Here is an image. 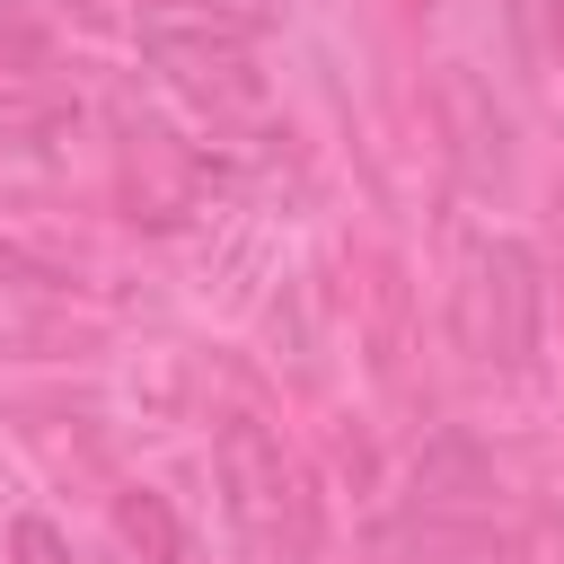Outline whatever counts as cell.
<instances>
[{
	"label": "cell",
	"mask_w": 564,
	"mask_h": 564,
	"mask_svg": "<svg viewBox=\"0 0 564 564\" xmlns=\"http://www.w3.org/2000/svg\"><path fill=\"white\" fill-rule=\"evenodd\" d=\"M212 467H220V502H229V529H238L247 564H317V529H326L317 520V476L282 432L238 414V423H220Z\"/></svg>",
	"instance_id": "1"
},
{
	"label": "cell",
	"mask_w": 564,
	"mask_h": 564,
	"mask_svg": "<svg viewBox=\"0 0 564 564\" xmlns=\"http://www.w3.org/2000/svg\"><path fill=\"white\" fill-rule=\"evenodd\" d=\"M458 344L485 370H520L538 352V264L520 238H476L458 264Z\"/></svg>",
	"instance_id": "2"
},
{
	"label": "cell",
	"mask_w": 564,
	"mask_h": 564,
	"mask_svg": "<svg viewBox=\"0 0 564 564\" xmlns=\"http://www.w3.org/2000/svg\"><path fill=\"white\" fill-rule=\"evenodd\" d=\"M150 53L194 106H212V115L256 106V62H247V35L229 18H150Z\"/></svg>",
	"instance_id": "3"
},
{
	"label": "cell",
	"mask_w": 564,
	"mask_h": 564,
	"mask_svg": "<svg viewBox=\"0 0 564 564\" xmlns=\"http://www.w3.org/2000/svg\"><path fill=\"white\" fill-rule=\"evenodd\" d=\"M115 538H123L141 564H176V555H185V529H176V511H167L159 494H141V485H132V494H115Z\"/></svg>",
	"instance_id": "4"
},
{
	"label": "cell",
	"mask_w": 564,
	"mask_h": 564,
	"mask_svg": "<svg viewBox=\"0 0 564 564\" xmlns=\"http://www.w3.org/2000/svg\"><path fill=\"white\" fill-rule=\"evenodd\" d=\"M9 555H18V564H70L62 529H53V520H35V511H26L18 529H9Z\"/></svg>",
	"instance_id": "5"
}]
</instances>
